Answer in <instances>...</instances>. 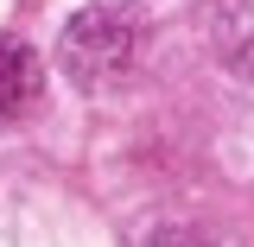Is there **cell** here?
<instances>
[{
	"label": "cell",
	"instance_id": "cell-2",
	"mask_svg": "<svg viewBox=\"0 0 254 247\" xmlns=\"http://www.w3.org/2000/svg\"><path fill=\"white\" fill-rule=\"evenodd\" d=\"M32 95H38V57H32L19 38L0 32V133L32 108Z\"/></svg>",
	"mask_w": 254,
	"mask_h": 247
},
{
	"label": "cell",
	"instance_id": "cell-1",
	"mask_svg": "<svg viewBox=\"0 0 254 247\" xmlns=\"http://www.w3.org/2000/svg\"><path fill=\"white\" fill-rule=\"evenodd\" d=\"M64 76L76 83V89H115L127 70L140 63V19L133 13H121V6H89V13H76L70 26H64Z\"/></svg>",
	"mask_w": 254,
	"mask_h": 247
},
{
	"label": "cell",
	"instance_id": "cell-3",
	"mask_svg": "<svg viewBox=\"0 0 254 247\" xmlns=\"http://www.w3.org/2000/svg\"><path fill=\"white\" fill-rule=\"evenodd\" d=\"M216 45H222V57H229V70L254 83V0H229Z\"/></svg>",
	"mask_w": 254,
	"mask_h": 247
},
{
	"label": "cell",
	"instance_id": "cell-4",
	"mask_svg": "<svg viewBox=\"0 0 254 247\" xmlns=\"http://www.w3.org/2000/svg\"><path fill=\"white\" fill-rule=\"evenodd\" d=\"M133 247H229V241L210 235V228H197V222H153Z\"/></svg>",
	"mask_w": 254,
	"mask_h": 247
}]
</instances>
